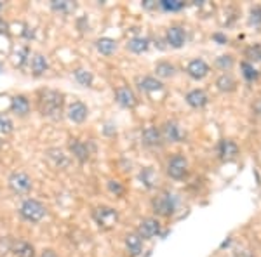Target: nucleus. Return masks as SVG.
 <instances>
[{
	"mask_svg": "<svg viewBox=\"0 0 261 257\" xmlns=\"http://www.w3.org/2000/svg\"><path fill=\"white\" fill-rule=\"evenodd\" d=\"M213 40H216L218 44L223 45V44H226V42H228V37H226V35H223V33L218 32V33H214V35H213Z\"/></svg>",
	"mask_w": 261,
	"mask_h": 257,
	"instance_id": "nucleus-40",
	"label": "nucleus"
},
{
	"mask_svg": "<svg viewBox=\"0 0 261 257\" xmlns=\"http://www.w3.org/2000/svg\"><path fill=\"white\" fill-rule=\"evenodd\" d=\"M124 243L129 257H140L143 254V240L138 237V233H127L124 238Z\"/></svg>",
	"mask_w": 261,
	"mask_h": 257,
	"instance_id": "nucleus-19",
	"label": "nucleus"
},
{
	"mask_svg": "<svg viewBox=\"0 0 261 257\" xmlns=\"http://www.w3.org/2000/svg\"><path fill=\"white\" fill-rule=\"evenodd\" d=\"M166 172L171 179L174 181H181L187 178L188 174V160L185 157L183 153H176L167 160V165H166Z\"/></svg>",
	"mask_w": 261,
	"mask_h": 257,
	"instance_id": "nucleus-4",
	"label": "nucleus"
},
{
	"mask_svg": "<svg viewBox=\"0 0 261 257\" xmlns=\"http://www.w3.org/2000/svg\"><path fill=\"white\" fill-rule=\"evenodd\" d=\"M0 9H2V4H0Z\"/></svg>",
	"mask_w": 261,
	"mask_h": 257,
	"instance_id": "nucleus-46",
	"label": "nucleus"
},
{
	"mask_svg": "<svg viewBox=\"0 0 261 257\" xmlns=\"http://www.w3.org/2000/svg\"><path fill=\"white\" fill-rule=\"evenodd\" d=\"M241 73H242V77L246 82H254V80H258L259 77V71L254 68V65L249 61H242L241 63Z\"/></svg>",
	"mask_w": 261,
	"mask_h": 257,
	"instance_id": "nucleus-29",
	"label": "nucleus"
},
{
	"mask_svg": "<svg viewBox=\"0 0 261 257\" xmlns=\"http://www.w3.org/2000/svg\"><path fill=\"white\" fill-rule=\"evenodd\" d=\"M136 83H138V87H140L143 92H148V94H151V92H159V91L164 89V83L157 77H151V75L138 77Z\"/></svg>",
	"mask_w": 261,
	"mask_h": 257,
	"instance_id": "nucleus-20",
	"label": "nucleus"
},
{
	"mask_svg": "<svg viewBox=\"0 0 261 257\" xmlns=\"http://www.w3.org/2000/svg\"><path fill=\"white\" fill-rule=\"evenodd\" d=\"M16 257H35V247L32 245L27 240H14L12 243V252Z\"/></svg>",
	"mask_w": 261,
	"mask_h": 257,
	"instance_id": "nucleus-21",
	"label": "nucleus"
},
{
	"mask_svg": "<svg viewBox=\"0 0 261 257\" xmlns=\"http://www.w3.org/2000/svg\"><path fill=\"white\" fill-rule=\"evenodd\" d=\"M176 207H178V200L171 191H162L151 198V210L159 217H171L176 212Z\"/></svg>",
	"mask_w": 261,
	"mask_h": 257,
	"instance_id": "nucleus-3",
	"label": "nucleus"
},
{
	"mask_svg": "<svg viewBox=\"0 0 261 257\" xmlns=\"http://www.w3.org/2000/svg\"><path fill=\"white\" fill-rule=\"evenodd\" d=\"M214 65H216V68H220L223 73H228V71L233 68L235 60L231 54H223V56L216 58V63H214Z\"/></svg>",
	"mask_w": 261,
	"mask_h": 257,
	"instance_id": "nucleus-31",
	"label": "nucleus"
},
{
	"mask_svg": "<svg viewBox=\"0 0 261 257\" xmlns=\"http://www.w3.org/2000/svg\"><path fill=\"white\" fill-rule=\"evenodd\" d=\"M161 136H162L164 142H169V145H172V142L183 141L185 132L176 120H167V122H164L162 127H161Z\"/></svg>",
	"mask_w": 261,
	"mask_h": 257,
	"instance_id": "nucleus-7",
	"label": "nucleus"
},
{
	"mask_svg": "<svg viewBox=\"0 0 261 257\" xmlns=\"http://www.w3.org/2000/svg\"><path fill=\"white\" fill-rule=\"evenodd\" d=\"M216 89L221 92H233L237 89V80L231 77L230 73H221L216 78Z\"/></svg>",
	"mask_w": 261,
	"mask_h": 257,
	"instance_id": "nucleus-27",
	"label": "nucleus"
},
{
	"mask_svg": "<svg viewBox=\"0 0 261 257\" xmlns=\"http://www.w3.org/2000/svg\"><path fill=\"white\" fill-rule=\"evenodd\" d=\"M12 243H14L12 237H0V257H6L7 254H11Z\"/></svg>",
	"mask_w": 261,
	"mask_h": 257,
	"instance_id": "nucleus-33",
	"label": "nucleus"
},
{
	"mask_svg": "<svg viewBox=\"0 0 261 257\" xmlns=\"http://www.w3.org/2000/svg\"><path fill=\"white\" fill-rule=\"evenodd\" d=\"M252 113H254V117L261 119V99H256L252 103Z\"/></svg>",
	"mask_w": 261,
	"mask_h": 257,
	"instance_id": "nucleus-39",
	"label": "nucleus"
},
{
	"mask_svg": "<svg viewBox=\"0 0 261 257\" xmlns=\"http://www.w3.org/2000/svg\"><path fill=\"white\" fill-rule=\"evenodd\" d=\"M94 45H96V49H98V52L103 54V56H112L117 50V47H119L117 40L110 39V37H101V39L94 42Z\"/></svg>",
	"mask_w": 261,
	"mask_h": 257,
	"instance_id": "nucleus-22",
	"label": "nucleus"
},
{
	"mask_svg": "<svg viewBox=\"0 0 261 257\" xmlns=\"http://www.w3.org/2000/svg\"><path fill=\"white\" fill-rule=\"evenodd\" d=\"M249 24L254 28L261 26V6H252L249 11Z\"/></svg>",
	"mask_w": 261,
	"mask_h": 257,
	"instance_id": "nucleus-34",
	"label": "nucleus"
},
{
	"mask_svg": "<svg viewBox=\"0 0 261 257\" xmlns=\"http://www.w3.org/2000/svg\"><path fill=\"white\" fill-rule=\"evenodd\" d=\"M161 230H162V224L157 217H145V219H141L140 224H138L136 233H138V237L145 242V240H153L155 237H159Z\"/></svg>",
	"mask_w": 261,
	"mask_h": 257,
	"instance_id": "nucleus-6",
	"label": "nucleus"
},
{
	"mask_svg": "<svg viewBox=\"0 0 261 257\" xmlns=\"http://www.w3.org/2000/svg\"><path fill=\"white\" fill-rule=\"evenodd\" d=\"M176 71H178V68L167 60L157 61V65H155V75H157V78H172L176 75Z\"/></svg>",
	"mask_w": 261,
	"mask_h": 257,
	"instance_id": "nucleus-23",
	"label": "nucleus"
},
{
	"mask_svg": "<svg viewBox=\"0 0 261 257\" xmlns=\"http://www.w3.org/2000/svg\"><path fill=\"white\" fill-rule=\"evenodd\" d=\"M68 148H70V153L73 155V158H77L81 163H86L87 160L91 158V150L87 146V142L81 141L77 137H71L68 141Z\"/></svg>",
	"mask_w": 261,
	"mask_h": 257,
	"instance_id": "nucleus-12",
	"label": "nucleus"
},
{
	"mask_svg": "<svg viewBox=\"0 0 261 257\" xmlns=\"http://www.w3.org/2000/svg\"><path fill=\"white\" fill-rule=\"evenodd\" d=\"M141 142L146 148H157L162 145V136H161V129L155 127V125H146L141 132Z\"/></svg>",
	"mask_w": 261,
	"mask_h": 257,
	"instance_id": "nucleus-14",
	"label": "nucleus"
},
{
	"mask_svg": "<svg viewBox=\"0 0 261 257\" xmlns=\"http://www.w3.org/2000/svg\"><path fill=\"white\" fill-rule=\"evenodd\" d=\"M0 70H2V63H0Z\"/></svg>",
	"mask_w": 261,
	"mask_h": 257,
	"instance_id": "nucleus-45",
	"label": "nucleus"
},
{
	"mask_svg": "<svg viewBox=\"0 0 261 257\" xmlns=\"http://www.w3.org/2000/svg\"><path fill=\"white\" fill-rule=\"evenodd\" d=\"M216 153H218V158L223 160V162H231L239 157L241 150H239V145L231 139H221L216 146Z\"/></svg>",
	"mask_w": 261,
	"mask_h": 257,
	"instance_id": "nucleus-9",
	"label": "nucleus"
},
{
	"mask_svg": "<svg viewBox=\"0 0 261 257\" xmlns=\"http://www.w3.org/2000/svg\"><path fill=\"white\" fill-rule=\"evenodd\" d=\"M75 9H77V4L70 2V0H53L50 2V11H54L56 14L68 16L71 12H75Z\"/></svg>",
	"mask_w": 261,
	"mask_h": 257,
	"instance_id": "nucleus-26",
	"label": "nucleus"
},
{
	"mask_svg": "<svg viewBox=\"0 0 261 257\" xmlns=\"http://www.w3.org/2000/svg\"><path fill=\"white\" fill-rule=\"evenodd\" d=\"M246 58L251 61H261V44H252L246 49Z\"/></svg>",
	"mask_w": 261,
	"mask_h": 257,
	"instance_id": "nucleus-35",
	"label": "nucleus"
},
{
	"mask_svg": "<svg viewBox=\"0 0 261 257\" xmlns=\"http://www.w3.org/2000/svg\"><path fill=\"white\" fill-rule=\"evenodd\" d=\"M143 7H145V9H155V7H159V2H153V0H145V2H143Z\"/></svg>",
	"mask_w": 261,
	"mask_h": 257,
	"instance_id": "nucleus-42",
	"label": "nucleus"
},
{
	"mask_svg": "<svg viewBox=\"0 0 261 257\" xmlns=\"http://www.w3.org/2000/svg\"><path fill=\"white\" fill-rule=\"evenodd\" d=\"M140 179L143 181V184H145L146 188H153L155 181H157V174H155V170L151 167H146V168H143V170H141Z\"/></svg>",
	"mask_w": 261,
	"mask_h": 257,
	"instance_id": "nucleus-32",
	"label": "nucleus"
},
{
	"mask_svg": "<svg viewBox=\"0 0 261 257\" xmlns=\"http://www.w3.org/2000/svg\"><path fill=\"white\" fill-rule=\"evenodd\" d=\"M150 47V39L148 37H133L129 42H127V49L130 50L133 54H143L146 52Z\"/></svg>",
	"mask_w": 261,
	"mask_h": 257,
	"instance_id": "nucleus-25",
	"label": "nucleus"
},
{
	"mask_svg": "<svg viewBox=\"0 0 261 257\" xmlns=\"http://www.w3.org/2000/svg\"><path fill=\"white\" fill-rule=\"evenodd\" d=\"M2 146H4V141H2V139H0V148H2Z\"/></svg>",
	"mask_w": 261,
	"mask_h": 257,
	"instance_id": "nucleus-44",
	"label": "nucleus"
},
{
	"mask_svg": "<svg viewBox=\"0 0 261 257\" xmlns=\"http://www.w3.org/2000/svg\"><path fill=\"white\" fill-rule=\"evenodd\" d=\"M166 42L172 49H181L187 44V30L181 24H172L166 30Z\"/></svg>",
	"mask_w": 261,
	"mask_h": 257,
	"instance_id": "nucleus-10",
	"label": "nucleus"
},
{
	"mask_svg": "<svg viewBox=\"0 0 261 257\" xmlns=\"http://www.w3.org/2000/svg\"><path fill=\"white\" fill-rule=\"evenodd\" d=\"M7 184H9L11 191L14 193V195H27V193H30L33 183H32V178L27 174V172L16 170L9 176Z\"/></svg>",
	"mask_w": 261,
	"mask_h": 257,
	"instance_id": "nucleus-5",
	"label": "nucleus"
},
{
	"mask_svg": "<svg viewBox=\"0 0 261 257\" xmlns=\"http://www.w3.org/2000/svg\"><path fill=\"white\" fill-rule=\"evenodd\" d=\"M45 158H47L56 168H68L70 163H71L70 155H66L61 148H49V150H45Z\"/></svg>",
	"mask_w": 261,
	"mask_h": 257,
	"instance_id": "nucleus-15",
	"label": "nucleus"
},
{
	"mask_svg": "<svg viewBox=\"0 0 261 257\" xmlns=\"http://www.w3.org/2000/svg\"><path fill=\"white\" fill-rule=\"evenodd\" d=\"M11 111L18 117H27L30 113V99L23 94H16L11 99Z\"/></svg>",
	"mask_w": 261,
	"mask_h": 257,
	"instance_id": "nucleus-18",
	"label": "nucleus"
},
{
	"mask_svg": "<svg viewBox=\"0 0 261 257\" xmlns=\"http://www.w3.org/2000/svg\"><path fill=\"white\" fill-rule=\"evenodd\" d=\"M92 217H94V221L98 222V226H101V227H112L117 221H119V212H117L115 209L105 207V205H103V207L94 209V212H92Z\"/></svg>",
	"mask_w": 261,
	"mask_h": 257,
	"instance_id": "nucleus-8",
	"label": "nucleus"
},
{
	"mask_svg": "<svg viewBox=\"0 0 261 257\" xmlns=\"http://www.w3.org/2000/svg\"><path fill=\"white\" fill-rule=\"evenodd\" d=\"M73 78L77 80L82 87H91L92 82H94V75L86 68H75L73 70Z\"/></svg>",
	"mask_w": 261,
	"mask_h": 257,
	"instance_id": "nucleus-28",
	"label": "nucleus"
},
{
	"mask_svg": "<svg viewBox=\"0 0 261 257\" xmlns=\"http://www.w3.org/2000/svg\"><path fill=\"white\" fill-rule=\"evenodd\" d=\"M18 212H19V217L23 219V221L32 222V224H37V222H40L42 219L45 217L47 209H45V205L42 204V202L35 200V198H27V200L21 202Z\"/></svg>",
	"mask_w": 261,
	"mask_h": 257,
	"instance_id": "nucleus-2",
	"label": "nucleus"
},
{
	"mask_svg": "<svg viewBox=\"0 0 261 257\" xmlns=\"http://www.w3.org/2000/svg\"><path fill=\"white\" fill-rule=\"evenodd\" d=\"M0 129H2L4 134H11L12 130H14V124L7 119V117H2L0 115Z\"/></svg>",
	"mask_w": 261,
	"mask_h": 257,
	"instance_id": "nucleus-36",
	"label": "nucleus"
},
{
	"mask_svg": "<svg viewBox=\"0 0 261 257\" xmlns=\"http://www.w3.org/2000/svg\"><path fill=\"white\" fill-rule=\"evenodd\" d=\"M63 104H65V96L60 91L42 89L37 92V109L44 119L60 120L63 117Z\"/></svg>",
	"mask_w": 261,
	"mask_h": 257,
	"instance_id": "nucleus-1",
	"label": "nucleus"
},
{
	"mask_svg": "<svg viewBox=\"0 0 261 257\" xmlns=\"http://www.w3.org/2000/svg\"><path fill=\"white\" fill-rule=\"evenodd\" d=\"M103 132H105V136L112 137V136H115V134H117V127L113 124H107V125H105V129H103Z\"/></svg>",
	"mask_w": 261,
	"mask_h": 257,
	"instance_id": "nucleus-38",
	"label": "nucleus"
},
{
	"mask_svg": "<svg viewBox=\"0 0 261 257\" xmlns=\"http://www.w3.org/2000/svg\"><path fill=\"white\" fill-rule=\"evenodd\" d=\"M108 189H110L112 193H115L117 196H120L122 193H124V186H122L119 181H115V179H110V181H108Z\"/></svg>",
	"mask_w": 261,
	"mask_h": 257,
	"instance_id": "nucleus-37",
	"label": "nucleus"
},
{
	"mask_svg": "<svg viewBox=\"0 0 261 257\" xmlns=\"http://www.w3.org/2000/svg\"><path fill=\"white\" fill-rule=\"evenodd\" d=\"M211 71V66L207 65L202 58H195L187 65V75L193 80H204Z\"/></svg>",
	"mask_w": 261,
	"mask_h": 257,
	"instance_id": "nucleus-11",
	"label": "nucleus"
},
{
	"mask_svg": "<svg viewBox=\"0 0 261 257\" xmlns=\"http://www.w3.org/2000/svg\"><path fill=\"white\" fill-rule=\"evenodd\" d=\"M68 119L73 122V124H84L87 120V115H89V108L82 103V101H75L68 106V111H66Z\"/></svg>",
	"mask_w": 261,
	"mask_h": 257,
	"instance_id": "nucleus-17",
	"label": "nucleus"
},
{
	"mask_svg": "<svg viewBox=\"0 0 261 257\" xmlns=\"http://www.w3.org/2000/svg\"><path fill=\"white\" fill-rule=\"evenodd\" d=\"M115 99H117V103H119L122 108H127V109L136 108V104H138L136 94H134L133 89L127 87V85H122V87H119V89L115 91Z\"/></svg>",
	"mask_w": 261,
	"mask_h": 257,
	"instance_id": "nucleus-16",
	"label": "nucleus"
},
{
	"mask_svg": "<svg viewBox=\"0 0 261 257\" xmlns=\"http://www.w3.org/2000/svg\"><path fill=\"white\" fill-rule=\"evenodd\" d=\"M185 101H187V104L193 109H202L205 108L209 104V96L207 92L204 89H192L187 92V96H185Z\"/></svg>",
	"mask_w": 261,
	"mask_h": 257,
	"instance_id": "nucleus-13",
	"label": "nucleus"
},
{
	"mask_svg": "<svg viewBox=\"0 0 261 257\" xmlns=\"http://www.w3.org/2000/svg\"><path fill=\"white\" fill-rule=\"evenodd\" d=\"M47 70H49L47 58H45L44 54H40V52L33 54V58H32V73L35 75V77H42V75H44Z\"/></svg>",
	"mask_w": 261,
	"mask_h": 257,
	"instance_id": "nucleus-24",
	"label": "nucleus"
},
{
	"mask_svg": "<svg viewBox=\"0 0 261 257\" xmlns=\"http://www.w3.org/2000/svg\"><path fill=\"white\" fill-rule=\"evenodd\" d=\"M40 257H60V255H58V252L54 248H44L40 252Z\"/></svg>",
	"mask_w": 261,
	"mask_h": 257,
	"instance_id": "nucleus-41",
	"label": "nucleus"
},
{
	"mask_svg": "<svg viewBox=\"0 0 261 257\" xmlns=\"http://www.w3.org/2000/svg\"><path fill=\"white\" fill-rule=\"evenodd\" d=\"M7 28H9V26H7V23L0 18V33H7Z\"/></svg>",
	"mask_w": 261,
	"mask_h": 257,
	"instance_id": "nucleus-43",
	"label": "nucleus"
},
{
	"mask_svg": "<svg viewBox=\"0 0 261 257\" xmlns=\"http://www.w3.org/2000/svg\"><path fill=\"white\" fill-rule=\"evenodd\" d=\"M159 7L166 12H179L187 7V4H185L183 0H161Z\"/></svg>",
	"mask_w": 261,
	"mask_h": 257,
	"instance_id": "nucleus-30",
	"label": "nucleus"
}]
</instances>
